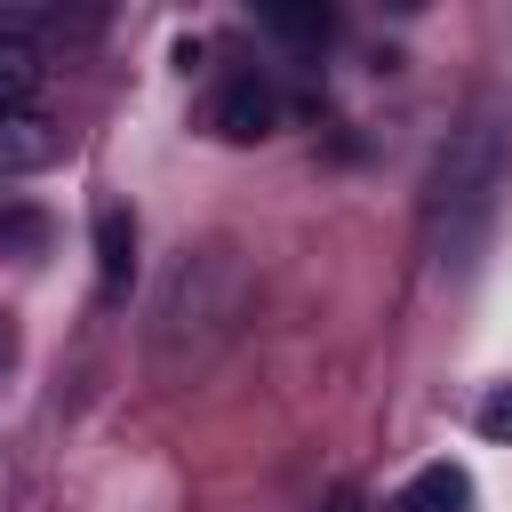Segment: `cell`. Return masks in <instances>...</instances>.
Wrapping results in <instances>:
<instances>
[{"label":"cell","mask_w":512,"mask_h":512,"mask_svg":"<svg viewBox=\"0 0 512 512\" xmlns=\"http://www.w3.org/2000/svg\"><path fill=\"white\" fill-rule=\"evenodd\" d=\"M504 184H512V104L504 96H480L464 104V120L440 136L432 168H424V248L432 264L464 272L504 208Z\"/></svg>","instance_id":"1"},{"label":"cell","mask_w":512,"mask_h":512,"mask_svg":"<svg viewBox=\"0 0 512 512\" xmlns=\"http://www.w3.org/2000/svg\"><path fill=\"white\" fill-rule=\"evenodd\" d=\"M248 312V272L224 256V248H184L168 288H160V312H152V344L168 368H200Z\"/></svg>","instance_id":"2"},{"label":"cell","mask_w":512,"mask_h":512,"mask_svg":"<svg viewBox=\"0 0 512 512\" xmlns=\"http://www.w3.org/2000/svg\"><path fill=\"white\" fill-rule=\"evenodd\" d=\"M208 128H216L224 144H264V136L280 128V88H272L256 64L224 72V88H216V104H208Z\"/></svg>","instance_id":"3"},{"label":"cell","mask_w":512,"mask_h":512,"mask_svg":"<svg viewBox=\"0 0 512 512\" xmlns=\"http://www.w3.org/2000/svg\"><path fill=\"white\" fill-rule=\"evenodd\" d=\"M128 272H136V216L120 200H96V288H104V304L128 296Z\"/></svg>","instance_id":"4"},{"label":"cell","mask_w":512,"mask_h":512,"mask_svg":"<svg viewBox=\"0 0 512 512\" xmlns=\"http://www.w3.org/2000/svg\"><path fill=\"white\" fill-rule=\"evenodd\" d=\"M384 512H472V472L464 464H424V472H408L400 488H392V504Z\"/></svg>","instance_id":"5"},{"label":"cell","mask_w":512,"mask_h":512,"mask_svg":"<svg viewBox=\"0 0 512 512\" xmlns=\"http://www.w3.org/2000/svg\"><path fill=\"white\" fill-rule=\"evenodd\" d=\"M64 152V128L48 112H0V176H32Z\"/></svg>","instance_id":"6"},{"label":"cell","mask_w":512,"mask_h":512,"mask_svg":"<svg viewBox=\"0 0 512 512\" xmlns=\"http://www.w3.org/2000/svg\"><path fill=\"white\" fill-rule=\"evenodd\" d=\"M40 80H48V56H40V40H32L24 24H0V112H32Z\"/></svg>","instance_id":"7"},{"label":"cell","mask_w":512,"mask_h":512,"mask_svg":"<svg viewBox=\"0 0 512 512\" xmlns=\"http://www.w3.org/2000/svg\"><path fill=\"white\" fill-rule=\"evenodd\" d=\"M264 32H280V40H296V48H328L336 16H328V8H264Z\"/></svg>","instance_id":"8"},{"label":"cell","mask_w":512,"mask_h":512,"mask_svg":"<svg viewBox=\"0 0 512 512\" xmlns=\"http://www.w3.org/2000/svg\"><path fill=\"white\" fill-rule=\"evenodd\" d=\"M472 424H480V440H512V384H496V392L472 408Z\"/></svg>","instance_id":"9"},{"label":"cell","mask_w":512,"mask_h":512,"mask_svg":"<svg viewBox=\"0 0 512 512\" xmlns=\"http://www.w3.org/2000/svg\"><path fill=\"white\" fill-rule=\"evenodd\" d=\"M320 512H352V488H336V496H328V504H320Z\"/></svg>","instance_id":"10"}]
</instances>
